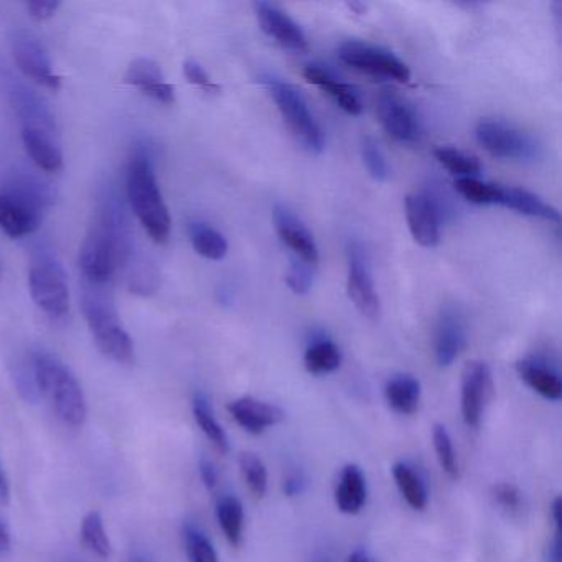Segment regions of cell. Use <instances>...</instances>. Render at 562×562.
Returning <instances> with one entry per match:
<instances>
[{
  "instance_id": "6da1fadb",
  "label": "cell",
  "mask_w": 562,
  "mask_h": 562,
  "mask_svg": "<svg viewBox=\"0 0 562 562\" xmlns=\"http://www.w3.org/2000/svg\"><path fill=\"white\" fill-rule=\"evenodd\" d=\"M137 259L134 233L114 196H104L80 249V269L90 285L111 282L117 269Z\"/></svg>"
},
{
  "instance_id": "7a4b0ae2",
  "label": "cell",
  "mask_w": 562,
  "mask_h": 562,
  "mask_svg": "<svg viewBox=\"0 0 562 562\" xmlns=\"http://www.w3.org/2000/svg\"><path fill=\"white\" fill-rule=\"evenodd\" d=\"M127 199L149 238L157 245L169 241L172 220L160 192L154 169L153 156L144 147H137L127 164Z\"/></svg>"
},
{
  "instance_id": "3957f363",
  "label": "cell",
  "mask_w": 562,
  "mask_h": 562,
  "mask_svg": "<svg viewBox=\"0 0 562 562\" xmlns=\"http://www.w3.org/2000/svg\"><path fill=\"white\" fill-rule=\"evenodd\" d=\"M34 378L55 416L65 426L83 427L88 417L87 397L70 368L54 355L38 351L34 357Z\"/></svg>"
},
{
  "instance_id": "277c9868",
  "label": "cell",
  "mask_w": 562,
  "mask_h": 562,
  "mask_svg": "<svg viewBox=\"0 0 562 562\" xmlns=\"http://www.w3.org/2000/svg\"><path fill=\"white\" fill-rule=\"evenodd\" d=\"M52 193L34 177H15L0 190V229L11 238H24L37 232Z\"/></svg>"
},
{
  "instance_id": "5b68a950",
  "label": "cell",
  "mask_w": 562,
  "mask_h": 562,
  "mask_svg": "<svg viewBox=\"0 0 562 562\" xmlns=\"http://www.w3.org/2000/svg\"><path fill=\"white\" fill-rule=\"evenodd\" d=\"M81 311L101 353L116 363L130 364L134 360L133 338L124 328L111 295L101 285L87 284Z\"/></svg>"
},
{
  "instance_id": "8992f818",
  "label": "cell",
  "mask_w": 562,
  "mask_h": 562,
  "mask_svg": "<svg viewBox=\"0 0 562 562\" xmlns=\"http://www.w3.org/2000/svg\"><path fill=\"white\" fill-rule=\"evenodd\" d=\"M259 83L268 91L269 97L274 100L282 120L288 124L295 139L302 144V147H305L308 153H324V131H322L321 124L317 123L314 114H312L304 94L297 88L292 87V85L279 80L274 75H259Z\"/></svg>"
},
{
  "instance_id": "52a82bcc",
  "label": "cell",
  "mask_w": 562,
  "mask_h": 562,
  "mask_svg": "<svg viewBox=\"0 0 562 562\" xmlns=\"http://www.w3.org/2000/svg\"><path fill=\"white\" fill-rule=\"evenodd\" d=\"M29 289L37 307L52 318H64L70 312L67 272L52 249L41 248L32 256Z\"/></svg>"
},
{
  "instance_id": "ba28073f",
  "label": "cell",
  "mask_w": 562,
  "mask_h": 562,
  "mask_svg": "<svg viewBox=\"0 0 562 562\" xmlns=\"http://www.w3.org/2000/svg\"><path fill=\"white\" fill-rule=\"evenodd\" d=\"M475 136L480 146L496 159L531 162L541 150L535 137L503 121H482L476 126Z\"/></svg>"
},
{
  "instance_id": "9c48e42d",
  "label": "cell",
  "mask_w": 562,
  "mask_h": 562,
  "mask_svg": "<svg viewBox=\"0 0 562 562\" xmlns=\"http://www.w3.org/2000/svg\"><path fill=\"white\" fill-rule=\"evenodd\" d=\"M338 57L348 67L370 77L386 78L397 83H407L411 80L409 68L404 61L391 52L374 45L345 42L338 50Z\"/></svg>"
},
{
  "instance_id": "30bf717a",
  "label": "cell",
  "mask_w": 562,
  "mask_h": 562,
  "mask_svg": "<svg viewBox=\"0 0 562 562\" xmlns=\"http://www.w3.org/2000/svg\"><path fill=\"white\" fill-rule=\"evenodd\" d=\"M11 47L15 64L25 77L48 90H60L61 78L54 74L48 52L45 50L44 44L37 35L19 29L12 34Z\"/></svg>"
},
{
  "instance_id": "8fae6325",
  "label": "cell",
  "mask_w": 562,
  "mask_h": 562,
  "mask_svg": "<svg viewBox=\"0 0 562 562\" xmlns=\"http://www.w3.org/2000/svg\"><path fill=\"white\" fill-rule=\"evenodd\" d=\"M347 256L348 297L361 315L368 318H376L380 315V297H378L376 288H374L367 251L360 243L353 241L348 245Z\"/></svg>"
},
{
  "instance_id": "7c38bea8",
  "label": "cell",
  "mask_w": 562,
  "mask_h": 562,
  "mask_svg": "<svg viewBox=\"0 0 562 562\" xmlns=\"http://www.w3.org/2000/svg\"><path fill=\"white\" fill-rule=\"evenodd\" d=\"M493 393V374L485 361H470L460 384V414L467 427L476 429Z\"/></svg>"
},
{
  "instance_id": "4fadbf2b",
  "label": "cell",
  "mask_w": 562,
  "mask_h": 562,
  "mask_svg": "<svg viewBox=\"0 0 562 562\" xmlns=\"http://www.w3.org/2000/svg\"><path fill=\"white\" fill-rule=\"evenodd\" d=\"M376 113L383 130L397 143L414 144L420 137V121L413 104L396 91H381Z\"/></svg>"
},
{
  "instance_id": "5bb4252c",
  "label": "cell",
  "mask_w": 562,
  "mask_h": 562,
  "mask_svg": "<svg viewBox=\"0 0 562 562\" xmlns=\"http://www.w3.org/2000/svg\"><path fill=\"white\" fill-rule=\"evenodd\" d=\"M252 8L262 32L276 44L288 50H307L308 42L304 32L281 8L271 2H256Z\"/></svg>"
},
{
  "instance_id": "9a60e30c",
  "label": "cell",
  "mask_w": 562,
  "mask_h": 562,
  "mask_svg": "<svg viewBox=\"0 0 562 562\" xmlns=\"http://www.w3.org/2000/svg\"><path fill=\"white\" fill-rule=\"evenodd\" d=\"M272 216H274L276 232L282 243L292 249L301 261L317 266L321 261L317 243L312 233L305 228L304 223L284 205H276Z\"/></svg>"
},
{
  "instance_id": "2e32d148",
  "label": "cell",
  "mask_w": 562,
  "mask_h": 562,
  "mask_svg": "<svg viewBox=\"0 0 562 562\" xmlns=\"http://www.w3.org/2000/svg\"><path fill=\"white\" fill-rule=\"evenodd\" d=\"M467 345L465 322L457 308H443L437 321L434 355L440 368H449L456 363Z\"/></svg>"
},
{
  "instance_id": "e0dca14e",
  "label": "cell",
  "mask_w": 562,
  "mask_h": 562,
  "mask_svg": "<svg viewBox=\"0 0 562 562\" xmlns=\"http://www.w3.org/2000/svg\"><path fill=\"white\" fill-rule=\"evenodd\" d=\"M228 413L243 430L252 436H261L284 419L281 407L252 396H243L232 401L228 404Z\"/></svg>"
},
{
  "instance_id": "ac0fdd59",
  "label": "cell",
  "mask_w": 562,
  "mask_h": 562,
  "mask_svg": "<svg viewBox=\"0 0 562 562\" xmlns=\"http://www.w3.org/2000/svg\"><path fill=\"white\" fill-rule=\"evenodd\" d=\"M407 226L417 245L436 248L440 241L439 213L429 196L411 193L404 202Z\"/></svg>"
},
{
  "instance_id": "d6986e66",
  "label": "cell",
  "mask_w": 562,
  "mask_h": 562,
  "mask_svg": "<svg viewBox=\"0 0 562 562\" xmlns=\"http://www.w3.org/2000/svg\"><path fill=\"white\" fill-rule=\"evenodd\" d=\"M124 81L166 106H172L176 103V88L167 83L162 68L150 58L143 57L134 60L127 68Z\"/></svg>"
},
{
  "instance_id": "ffe728a7",
  "label": "cell",
  "mask_w": 562,
  "mask_h": 562,
  "mask_svg": "<svg viewBox=\"0 0 562 562\" xmlns=\"http://www.w3.org/2000/svg\"><path fill=\"white\" fill-rule=\"evenodd\" d=\"M367 475L357 463H347L341 469L340 479L335 486V505L345 515H358L367 505Z\"/></svg>"
},
{
  "instance_id": "44dd1931",
  "label": "cell",
  "mask_w": 562,
  "mask_h": 562,
  "mask_svg": "<svg viewBox=\"0 0 562 562\" xmlns=\"http://www.w3.org/2000/svg\"><path fill=\"white\" fill-rule=\"evenodd\" d=\"M22 140L32 162L45 172L57 173L64 169V154L54 133L41 127H22Z\"/></svg>"
},
{
  "instance_id": "7402d4cb",
  "label": "cell",
  "mask_w": 562,
  "mask_h": 562,
  "mask_svg": "<svg viewBox=\"0 0 562 562\" xmlns=\"http://www.w3.org/2000/svg\"><path fill=\"white\" fill-rule=\"evenodd\" d=\"M304 77L308 83L315 85V87L325 91L345 113L358 116L363 111V103H361L357 91L350 85L338 80L327 68L318 67V65H308L304 70Z\"/></svg>"
},
{
  "instance_id": "603a6c76",
  "label": "cell",
  "mask_w": 562,
  "mask_h": 562,
  "mask_svg": "<svg viewBox=\"0 0 562 562\" xmlns=\"http://www.w3.org/2000/svg\"><path fill=\"white\" fill-rule=\"evenodd\" d=\"M498 205L506 206V209L513 210L519 215L531 216V218L546 220V222L552 223L561 222L558 209L549 205L535 193L518 189V187H502Z\"/></svg>"
},
{
  "instance_id": "cb8c5ba5",
  "label": "cell",
  "mask_w": 562,
  "mask_h": 562,
  "mask_svg": "<svg viewBox=\"0 0 562 562\" xmlns=\"http://www.w3.org/2000/svg\"><path fill=\"white\" fill-rule=\"evenodd\" d=\"M516 371H518L519 378L525 381L526 386L531 387L535 393L544 397L546 401L555 403V401L561 400V378L548 364L526 358V360H519L516 363Z\"/></svg>"
},
{
  "instance_id": "d4e9b609",
  "label": "cell",
  "mask_w": 562,
  "mask_h": 562,
  "mask_svg": "<svg viewBox=\"0 0 562 562\" xmlns=\"http://www.w3.org/2000/svg\"><path fill=\"white\" fill-rule=\"evenodd\" d=\"M420 397H423V390H420L419 380L411 374H397L384 386V400L387 406L400 416H414L419 411Z\"/></svg>"
},
{
  "instance_id": "484cf974",
  "label": "cell",
  "mask_w": 562,
  "mask_h": 562,
  "mask_svg": "<svg viewBox=\"0 0 562 562\" xmlns=\"http://www.w3.org/2000/svg\"><path fill=\"white\" fill-rule=\"evenodd\" d=\"M391 472H393L394 483H396L404 502L414 512H424L429 505V492H427L426 482L419 472H416L414 467L406 462L394 463Z\"/></svg>"
},
{
  "instance_id": "4316f807",
  "label": "cell",
  "mask_w": 562,
  "mask_h": 562,
  "mask_svg": "<svg viewBox=\"0 0 562 562\" xmlns=\"http://www.w3.org/2000/svg\"><path fill=\"white\" fill-rule=\"evenodd\" d=\"M192 411L196 426L209 437L210 442L215 446V449L218 450V452L228 453L229 449H232L228 434H226L222 424L216 419L212 403H210L205 394L196 393L195 396H193Z\"/></svg>"
},
{
  "instance_id": "83f0119b",
  "label": "cell",
  "mask_w": 562,
  "mask_h": 562,
  "mask_svg": "<svg viewBox=\"0 0 562 562\" xmlns=\"http://www.w3.org/2000/svg\"><path fill=\"white\" fill-rule=\"evenodd\" d=\"M216 519L233 548H239L245 536V508L235 495H225L216 503Z\"/></svg>"
},
{
  "instance_id": "f1b7e54d",
  "label": "cell",
  "mask_w": 562,
  "mask_h": 562,
  "mask_svg": "<svg viewBox=\"0 0 562 562\" xmlns=\"http://www.w3.org/2000/svg\"><path fill=\"white\" fill-rule=\"evenodd\" d=\"M341 360L340 348L328 338L312 341L304 355L305 370L314 376L334 373L341 367Z\"/></svg>"
},
{
  "instance_id": "f546056e",
  "label": "cell",
  "mask_w": 562,
  "mask_h": 562,
  "mask_svg": "<svg viewBox=\"0 0 562 562\" xmlns=\"http://www.w3.org/2000/svg\"><path fill=\"white\" fill-rule=\"evenodd\" d=\"M190 239H192L195 251L210 261H222L228 255V241L225 236L206 223H192Z\"/></svg>"
},
{
  "instance_id": "4dcf8cb0",
  "label": "cell",
  "mask_w": 562,
  "mask_h": 562,
  "mask_svg": "<svg viewBox=\"0 0 562 562\" xmlns=\"http://www.w3.org/2000/svg\"><path fill=\"white\" fill-rule=\"evenodd\" d=\"M81 542L88 551L101 559H108L111 555V539L104 528L103 516L98 512L88 513L81 521L80 528Z\"/></svg>"
},
{
  "instance_id": "1f68e13d",
  "label": "cell",
  "mask_w": 562,
  "mask_h": 562,
  "mask_svg": "<svg viewBox=\"0 0 562 562\" xmlns=\"http://www.w3.org/2000/svg\"><path fill=\"white\" fill-rule=\"evenodd\" d=\"M434 156L443 169L459 176V179H476L482 173V164L476 157L453 147H439L434 150Z\"/></svg>"
},
{
  "instance_id": "d6a6232c",
  "label": "cell",
  "mask_w": 562,
  "mask_h": 562,
  "mask_svg": "<svg viewBox=\"0 0 562 562\" xmlns=\"http://www.w3.org/2000/svg\"><path fill=\"white\" fill-rule=\"evenodd\" d=\"M432 443L436 450L437 460L440 469L449 479L457 480L460 476L459 459H457L456 447H453L452 437L443 424H434Z\"/></svg>"
},
{
  "instance_id": "836d02e7",
  "label": "cell",
  "mask_w": 562,
  "mask_h": 562,
  "mask_svg": "<svg viewBox=\"0 0 562 562\" xmlns=\"http://www.w3.org/2000/svg\"><path fill=\"white\" fill-rule=\"evenodd\" d=\"M239 470H241L243 480L248 485L249 492L256 498H265L268 493L269 475L265 462L256 453L243 452L239 456Z\"/></svg>"
},
{
  "instance_id": "e575fe53",
  "label": "cell",
  "mask_w": 562,
  "mask_h": 562,
  "mask_svg": "<svg viewBox=\"0 0 562 562\" xmlns=\"http://www.w3.org/2000/svg\"><path fill=\"white\" fill-rule=\"evenodd\" d=\"M183 542L190 562H220L215 546L195 525H187L183 528Z\"/></svg>"
},
{
  "instance_id": "d590c367",
  "label": "cell",
  "mask_w": 562,
  "mask_h": 562,
  "mask_svg": "<svg viewBox=\"0 0 562 562\" xmlns=\"http://www.w3.org/2000/svg\"><path fill=\"white\" fill-rule=\"evenodd\" d=\"M499 189L495 183H485L479 179H457L456 190L475 205H498Z\"/></svg>"
},
{
  "instance_id": "8d00e7d4",
  "label": "cell",
  "mask_w": 562,
  "mask_h": 562,
  "mask_svg": "<svg viewBox=\"0 0 562 562\" xmlns=\"http://www.w3.org/2000/svg\"><path fill=\"white\" fill-rule=\"evenodd\" d=\"M361 156L371 179L376 182H384L390 177V167H387L386 157L381 150L380 144L373 137H364L361 143Z\"/></svg>"
},
{
  "instance_id": "74e56055",
  "label": "cell",
  "mask_w": 562,
  "mask_h": 562,
  "mask_svg": "<svg viewBox=\"0 0 562 562\" xmlns=\"http://www.w3.org/2000/svg\"><path fill=\"white\" fill-rule=\"evenodd\" d=\"M314 266L301 261V259H292L291 268H289L285 281L294 294L304 295L311 291L314 274H312Z\"/></svg>"
},
{
  "instance_id": "f35d334b",
  "label": "cell",
  "mask_w": 562,
  "mask_h": 562,
  "mask_svg": "<svg viewBox=\"0 0 562 562\" xmlns=\"http://www.w3.org/2000/svg\"><path fill=\"white\" fill-rule=\"evenodd\" d=\"M183 75H186L189 83L195 85V87H199L200 90L205 91V93L220 94V91H222V88L210 78L205 68L196 60H187L186 64H183Z\"/></svg>"
},
{
  "instance_id": "ab89813d",
  "label": "cell",
  "mask_w": 562,
  "mask_h": 562,
  "mask_svg": "<svg viewBox=\"0 0 562 562\" xmlns=\"http://www.w3.org/2000/svg\"><path fill=\"white\" fill-rule=\"evenodd\" d=\"M493 495H495L496 503L506 512H518L521 508L522 493L513 483H498L493 490Z\"/></svg>"
},
{
  "instance_id": "60d3db41",
  "label": "cell",
  "mask_w": 562,
  "mask_h": 562,
  "mask_svg": "<svg viewBox=\"0 0 562 562\" xmlns=\"http://www.w3.org/2000/svg\"><path fill=\"white\" fill-rule=\"evenodd\" d=\"M60 5L58 0H32V2H29L27 9L35 21L44 22L54 18Z\"/></svg>"
},
{
  "instance_id": "b9f144b4",
  "label": "cell",
  "mask_w": 562,
  "mask_h": 562,
  "mask_svg": "<svg viewBox=\"0 0 562 562\" xmlns=\"http://www.w3.org/2000/svg\"><path fill=\"white\" fill-rule=\"evenodd\" d=\"M200 479H202L203 485L206 490H215L218 485V470H216L215 463L210 462L209 459L200 460Z\"/></svg>"
},
{
  "instance_id": "7bdbcfd3",
  "label": "cell",
  "mask_w": 562,
  "mask_h": 562,
  "mask_svg": "<svg viewBox=\"0 0 562 562\" xmlns=\"http://www.w3.org/2000/svg\"><path fill=\"white\" fill-rule=\"evenodd\" d=\"M305 485H307V482H305V479L301 473H291V475L284 480V483H282V490H284L285 496L294 498V496H299L304 493Z\"/></svg>"
},
{
  "instance_id": "ee69618b",
  "label": "cell",
  "mask_w": 562,
  "mask_h": 562,
  "mask_svg": "<svg viewBox=\"0 0 562 562\" xmlns=\"http://www.w3.org/2000/svg\"><path fill=\"white\" fill-rule=\"evenodd\" d=\"M546 562H562L561 532H554L552 536V541L549 542L548 551H546Z\"/></svg>"
},
{
  "instance_id": "f6af8a7d",
  "label": "cell",
  "mask_w": 562,
  "mask_h": 562,
  "mask_svg": "<svg viewBox=\"0 0 562 562\" xmlns=\"http://www.w3.org/2000/svg\"><path fill=\"white\" fill-rule=\"evenodd\" d=\"M561 513H562V502L561 496H555L551 503V519L552 526H554V532H561Z\"/></svg>"
},
{
  "instance_id": "bcb514c9",
  "label": "cell",
  "mask_w": 562,
  "mask_h": 562,
  "mask_svg": "<svg viewBox=\"0 0 562 562\" xmlns=\"http://www.w3.org/2000/svg\"><path fill=\"white\" fill-rule=\"evenodd\" d=\"M11 499V483H9L8 473L0 465V502L8 503Z\"/></svg>"
},
{
  "instance_id": "7dc6e473",
  "label": "cell",
  "mask_w": 562,
  "mask_h": 562,
  "mask_svg": "<svg viewBox=\"0 0 562 562\" xmlns=\"http://www.w3.org/2000/svg\"><path fill=\"white\" fill-rule=\"evenodd\" d=\"M12 546V536L8 525L0 519V552L9 551Z\"/></svg>"
},
{
  "instance_id": "c3c4849f",
  "label": "cell",
  "mask_w": 562,
  "mask_h": 562,
  "mask_svg": "<svg viewBox=\"0 0 562 562\" xmlns=\"http://www.w3.org/2000/svg\"><path fill=\"white\" fill-rule=\"evenodd\" d=\"M347 562H373V559H371L370 552L358 548L348 554Z\"/></svg>"
},
{
  "instance_id": "681fc988",
  "label": "cell",
  "mask_w": 562,
  "mask_h": 562,
  "mask_svg": "<svg viewBox=\"0 0 562 562\" xmlns=\"http://www.w3.org/2000/svg\"><path fill=\"white\" fill-rule=\"evenodd\" d=\"M127 562H154L153 559L147 558L144 554H134L131 555L130 561Z\"/></svg>"
}]
</instances>
